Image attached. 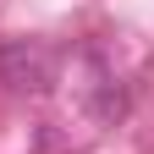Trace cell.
Here are the masks:
<instances>
[{"instance_id":"1","label":"cell","mask_w":154,"mask_h":154,"mask_svg":"<svg viewBox=\"0 0 154 154\" xmlns=\"http://www.w3.org/2000/svg\"><path fill=\"white\" fill-rule=\"evenodd\" d=\"M0 77L17 94H38L50 83V55L38 44H0Z\"/></svg>"}]
</instances>
